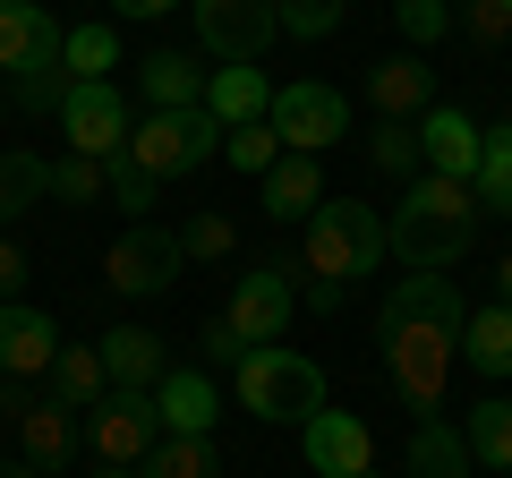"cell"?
Wrapping results in <instances>:
<instances>
[{
  "instance_id": "obj_1",
  "label": "cell",
  "mask_w": 512,
  "mask_h": 478,
  "mask_svg": "<svg viewBox=\"0 0 512 478\" xmlns=\"http://www.w3.org/2000/svg\"><path fill=\"white\" fill-rule=\"evenodd\" d=\"M461 325H470V308H461L453 274H410L402 291H393V308H384V376H393V393H402L419 419L444 410V393H453Z\"/></svg>"
},
{
  "instance_id": "obj_2",
  "label": "cell",
  "mask_w": 512,
  "mask_h": 478,
  "mask_svg": "<svg viewBox=\"0 0 512 478\" xmlns=\"http://www.w3.org/2000/svg\"><path fill=\"white\" fill-rule=\"evenodd\" d=\"M393 257L384 248V214L376 205H359V197H325L308 214V239H299V274H308V308L325 316V308H342L350 299V282L359 274H376V265Z\"/></svg>"
},
{
  "instance_id": "obj_3",
  "label": "cell",
  "mask_w": 512,
  "mask_h": 478,
  "mask_svg": "<svg viewBox=\"0 0 512 478\" xmlns=\"http://www.w3.org/2000/svg\"><path fill=\"white\" fill-rule=\"evenodd\" d=\"M470 239H478V197L461 180H436V171H419V180L402 188V205H393V222H384V248H393L410 274L461 265Z\"/></svg>"
},
{
  "instance_id": "obj_4",
  "label": "cell",
  "mask_w": 512,
  "mask_h": 478,
  "mask_svg": "<svg viewBox=\"0 0 512 478\" xmlns=\"http://www.w3.org/2000/svg\"><path fill=\"white\" fill-rule=\"evenodd\" d=\"M60 35H69V26H60L43 0H0V69H9L18 111H60V103H69Z\"/></svg>"
},
{
  "instance_id": "obj_5",
  "label": "cell",
  "mask_w": 512,
  "mask_h": 478,
  "mask_svg": "<svg viewBox=\"0 0 512 478\" xmlns=\"http://www.w3.org/2000/svg\"><path fill=\"white\" fill-rule=\"evenodd\" d=\"M231 376H239V402H248L256 419H274V427H308L316 410H325V368H316L308 350L265 342V350H248Z\"/></svg>"
},
{
  "instance_id": "obj_6",
  "label": "cell",
  "mask_w": 512,
  "mask_h": 478,
  "mask_svg": "<svg viewBox=\"0 0 512 478\" xmlns=\"http://www.w3.org/2000/svg\"><path fill=\"white\" fill-rule=\"evenodd\" d=\"M222 154V120L214 111H146V120H137V129H128V163L146 171L154 188L163 180H188V171H205Z\"/></svg>"
},
{
  "instance_id": "obj_7",
  "label": "cell",
  "mask_w": 512,
  "mask_h": 478,
  "mask_svg": "<svg viewBox=\"0 0 512 478\" xmlns=\"http://www.w3.org/2000/svg\"><path fill=\"white\" fill-rule=\"evenodd\" d=\"M291 274H299L291 257H256L248 274H231V299H222V325H231V333H239L248 350L282 342V325H291V308H299Z\"/></svg>"
},
{
  "instance_id": "obj_8",
  "label": "cell",
  "mask_w": 512,
  "mask_h": 478,
  "mask_svg": "<svg viewBox=\"0 0 512 478\" xmlns=\"http://www.w3.org/2000/svg\"><path fill=\"white\" fill-rule=\"evenodd\" d=\"M163 444V410H154V393L137 385H111L103 402L86 410V453L103 461V470H137V461Z\"/></svg>"
},
{
  "instance_id": "obj_9",
  "label": "cell",
  "mask_w": 512,
  "mask_h": 478,
  "mask_svg": "<svg viewBox=\"0 0 512 478\" xmlns=\"http://www.w3.org/2000/svg\"><path fill=\"white\" fill-rule=\"evenodd\" d=\"M274 137H282V154H333L350 137V103L325 86V77H291V86H274Z\"/></svg>"
},
{
  "instance_id": "obj_10",
  "label": "cell",
  "mask_w": 512,
  "mask_h": 478,
  "mask_svg": "<svg viewBox=\"0 0 512 478\" xmlns=\"http://www.w3.org/2000/svg\"><path fill=\"white\" fill-rule=\"evenodd\" d=\"M188 18H197V43L222 69H265V43L282 35L274 0H188Z\"/></svg>"
},
{
  "instance_id": "obj_11",
  "label": "cell",
  "mask_w": 512,
  "mask_h": 478,
  "mask_svg": "<svg viewBox=\"0 0 512 478\" xmlns=\"http://www.w3.org/2000/svg\"><path fill=\"white\" fill-rule=\"evenodd\" d=\"M180 239L171 231H154V222H128L120 239H111V257H103V282L120 299H163L171 282H180Z\"/></svg>"
},
{
  "instance_id": "obj_12",
  "label": "cell",
  "mask_w": 512,
  "mask_h": 478,
  "mask_svg": "<svg viewBox=\"0 0 512 478\" xmlns=\"http://www.w3.org/2000/svg\"><path fill=\"white\" fill-rule=\"evenodd\" d=\"M128 103L120 86H69V103H60V137H69V154H86V163H111V154H128Z\"/></svg>"
},
{
  "instance_id": "obj_13",
  "label": "cell",
  "mask_w": 512,
  "mask_h": 478,
  "mask_svg": "<svg viewBox=\"0 0 512 478\" xmlns=\"http://www.w3.org/2000/svg\"><path fill=\"white\" fill-rule=\"evenodd\" d=\"M0 410H9V427H18V444H26V461H35V470H60V461H69L77 444H86L77 410H60L52 393L35 402V393H26L18 376H9V402H0Z\"/></svg>"
},
{
  "instance_id": "obj_14",
  "label": "cell",
  "mask_w": 512,
  "mask_h": 478,
  "mask_svg": "<svg viewBox=\"0 0 512 478\" xmlns=\"http://www.w3.org/2000/svg\"><path fill=\"white\" fill-rule=\"evenodd\" d=\"M299 444H308V470L316 478H376V444H367V419L359 410H316L308 427H299Z\"/></svg>"
},
{
  "instance_id": "obj_15",
  "label": "cell",
  "mask_w": 512,
  "mask_h": 478,
  "mask_svg": "<svg viewBox=\"0 0 512 478\" xmlns=\"http://www.w3.org/2000/svg\"><path fill=\"white\" fill-rule=\"evenodd\" d=\"M478 146H487V129H478L461 103L419 111V154H427V171H436V180H461V188H470V180H478Z\"/></svg>"
},
{
  "instance_id": "obj_16",
  "label": "cell",
  "mask_w": 512,
  "mask_h": 478,
  "mask_svg": "<svg viewBox=\"0 0 512 478\" xmlns=\"http://www.w3.org/2000/svg\"><path fill=\"white\" fill-rule=\"evenodd\" d=\"M60 359V325L52 308H26V299H0V376H52Z\"/></svg>"
},
{
  "instance_id": "obj_17",
  "label": "cell",
  "mask_w": 512,
  "mask_h": 478,
  "mask_svg": "<svg viewBox=\"0 0 512 478\" xmlns=\"http://www.w3.org/2000/svg\"><path fill=\"white\" fill-rule=\"evenodd\" d=\"M367 103L384 111V120H419V111H436V69H427V52H393L367 69Z\"/></svg>"
},
{
  "instance_id": "obj_18",
  "label": "cell",
  "mask_w": 512,
  "mask_h": 478,
  "mask_svg": "<svg viewBox=\"0 0 512 478\" xmlns=\"http://www.w3.org/2000/svg\"><path fill=\"white\" fill-rule=\"evenodd\" d=\"M256 205L274 222H308L316 205H325V154H282V163L256 180Z\"/></svg>"
},
{
  "instance_id": "obj_19",
  "label": "cell",
  "mask_w": 512,
  "mask_h": 478,
  "mask_svg": "<svg viewBox=\"0 0 512 478\" xmlns=\"http://www.w3.org/2000/svg\"><path fill=\"white\" fill-rule=\"evenodd\" d=\"M154 410H163V436H214L222 393H214L205 368H171L163 385H154Z\"/></svg>"
},
{
  "instance_id": "obj_20",
  "label": "cell",
  "mask_w": 512,
  "mask_h": 478,
  "mask_svg": "<svg viewBox=\"0 0 512 478\" xmlns=\"http://www.w3.org/2000/svg\"><path fill=\"white\" fill-rule=\"evenodd\" d=\"M94 350H103V376H111V385H137V393H154V385L171 376V350H163V333H146V325H111Z\"/></svg>"
},
{
  "instance_id": "obj_21",
  "label": "cell",
  "mask_w": 512,
  "mask_h": 478,
  "mask_svg": "<svg viewBox=\"0 0 512 478\" xmlns=\"http://www.w3.org/2000/svg\"><path fill=\"white\" fill-rule=\"evenodd\" d=\"M470 436H461L444 410H427L419 427H410V453H402V478H470Z\"/></svg>"
},
{
  "instance_id": "obj_22",
  "label": "cell",
  "mask_w": 512,
  "mask_h": 478,
  "mask_svg": "<svg viewBox=\"0 0 512 478\" xmlns=\"http://www.w3.org/2000/svg\"><path fill=\"white\" fill-rule=\"evenodd\" d=\"M461 368L487 376V385H512V308L495 299V308H470V325H461Z\"/></svg>"
},
{
  "instance_id": "obj_23",
  "label": "cell",
  "mask_w": 512,
  "mask_h": 478,
  "mask_svg": "<svg viewBox=\"0 0 512 478\" xmlns=\"http://www.w3.org/2000/svg\"><path fill=\"white\" fill-rule=\"evenodd\" d=\"M205 111H214L222 129H248L274 111V77L265 69H205Z\"/></svg>"
},
{
  "instance_id": "obj_24",
  "label": "cell",
  "mask_w": 512,
  "mask_h": 478,
  "mask_svg": "<svg viewBox=\"0 0 512 478\" xmlns=\"http://www.w3.org/2000/svg\"><path fill=\"white\" fill-rule=\"evenodd\" d=\"M137 94H146L154 111H197L205 103V69H188V52H154V60H137Z\"/></svg>"
},
{
  "instance_id": "obj_25",
  "label": "cell",
  "mask_w": 512,
  "mask_h": 478,
  "mask_svg": "<svg viewBox=\"0 0 512 478\" xmlns=\"http://www.w3.org/2000/svg\"><path fill=\"white\" fill-rule=\"evenodd\" d=\"M103 393H111L103 350H94V342H60V359H52V402H60V410H94Z\"/></svg>"
},
{
  "instance_id": "obj_26",
  "label": "cell",
  "mask_w": 512,
  "mask_h": 478,
  "mask_svg": "<svg viewBox=\"0 0 512 478\" xmlns=\"http://www.w3.org/2000/svg\"><path fill=\"white\" fill-rule=\"evenodd\" d=\"M60 69H69V86H111V69H120V35H111L103 18L69 26V35H60Z\"/></svg>"
},
{
  "instance_id": "obj_27",
  "label": "cell",
  "mask_w": 512,
  "mask_h": 478,
  "mask_svg": "<svg viewBox=\"0 0 512 478\" xmlns=\"http://www.w3.org/2000/svg\"><path fill=\"white\" fill-rule=\"evenodd\" d=\"M43 197H52V154H35V146L0 154V231H9L26 205H43Z\"/></svg>"
},
{
  "instance_id": "obj_28",
  "label": "cell",
  "mask_w": 512,
  "mask_h": 478,
  "mask_svg": "<svg viewBox=\"0 0 512 478\" xmlns=\"http://www.w3.org/2000/svg\"><path fill=\"white\" fill-rule=\"evenodd\" d=\"M461 436H470V461H487V470L512 478V402H504V393L461 410Z\"/></svg>"
},
{
  "instance_id": "obj_29",
  "label": "cell",
  "mask_w": 512,
  "mask_h": 478,
  "mask_svg": "<svg viewBox=\"0 0 512 478\" xmlns=\"http://www.w3.org/2000/svg\"><path fill=\"white\" fill-rule=\"evenodd\" d=\"M470 197H478V214H512V120H495V129H487Z\"/></svg>"
},
{
  "instance_id": "obj_30",
  "label": "cell",
  "mask_w": 512,
  "mask_h": 478,
  "mask_svg": "<svg viewBox=\"0 0 512 478\" xmlns=\"http://www.w3.org/2000/svg\"><path fill=\"white\" fill-rule=\"evenodd\" d=\"M137 478H222L214 436H163L146 461H137Z\"/></svg>"
},
{
  "instance_id": "obj_31",
  "label": "cell",
  "mask_w": 512,
  "mask_h": 478,
  "mask_svg": "<svg viewBox=\"0 0 512 478\" xmlns=\"http://www.w3.org/2000/svg\"><path fill=\"white\" fill-rule=\"evenodd\" d=\"M367 163H376V171H393V180H419V171H427L419 129H410V120H376V137H367Z\"/></svg>"
},
{
  "instance_id": "obj_32",
  "label": "cell",
  "mask_w": 512,
  "mask_h": 478,
  "mask_svg": "<svg viewBox=\"0 0 512 478\" xmlns=\"http://www.w3.org/2000/svg\"><path fill=\"white\" fill-rule=\"evenodd\" d=\"M222 163H231V171H248V180H265V171L282 163V137H274V120H248V129H222Z\"/></svg>"
},
{
  "instance_id": "obj_33",
  "label": "cell",
  "mask_w": 512,
  "mask_h": 478,
  "mask_svg": "<svg viewBox=\"0 0 512 478\" xmlns=\"http://www.w3.org/2000/svg\"><path fill=\"white\" fill-rule=\"evenodd\" d=\"M453 35L478 43V52H495V43H512V9H504V0H461V9H453Z\"/></svg>"
},
{
  "instance_id": "obj_34",
  "label": "cell",
  "mask_w": 512,
  "mask_h": 478,
  "mask_svg": "<svg viewBox=\"0 0 512 478\" xmlns=\"http://www.w3.org/2000/svg\"><path fill=\"white\" fill-rule=\"evenodd\" d=\"M171 239H180V257H188V265H214V257H231V248H239L231 214H188V231H171Z\"/></svg>"
},
{
  "instance_id": "obj_35",
  "label": "cell",
  "mask_w": 512,
  "mask_h": 478,
  "mask_svg": "<svg viewBox=\"0 0 512 478\" xmlns=\"http://www.w3.org/2000/svg\"><path fill=\"white\" fill-rule=\"evenodd\" d=\"M274 18H282V35H299V43H325L333 26H342V0H274Z\"/></svg>"
},
{
  "instance_id": "obj_36",
  "label": "cell",
  "mask_w": 512,
  "mask_h": 478,
  "mask_svg": "<svg viewBox=\"0 0 512 478\" xmlns=\"http://www.w3.org/2000/svg\"><path fill=\"white\" fill-rule=\"evenodd\" d=\"M393 26L410 35V52H427V43L453 35V9H444V0H393Z\"/></svg>"
},
{
  "instance_id": "obj_37",
  "label": "cell",
  "mask_w": 512,
  "mask_h": 478,
  "mask_svg": "<svg viewBox=\"0 0 512 478\" xmlns=\"http://www.w3.org/2000/svg\"><path fill=\"white\" fill-rule=\"evenodd\" d=\"M52 197L60 205H94V197H103V163H86V154H52Z\"/></svg>"
},
{
  "instance_id": "obj_38",
  "label": "cell",
  "mask_w": 512,
  "mask_h": 478,
  "mask_svg": "<svg viewBox=\"0 0 512 478\" xmlns=\"http://www.w3.org/2000/svg\"><path fill=\"white\" fill-rule=\"evenodd\" d=\"M103 197H120V214H137V222H146V205H154V180H146L137 163H128V154H111V163H103Z\"/></svg>"
},
{
  "instance_id": "obj_39",
  "label": "cell",
  "mask_w": 512,
  "mask_h": 478,
  "mask_svg": "<svg viewBox=\"0 0 512 478\" xmlns=\"http://www.w3.org/2000/svg\"><path fill=\"white\" fill-rule=\"evenodd\" d=\"M197 359H205V368H239V359H248V342H239V333L214 316V325L197 333Z\"/></svg>"
},
{
  "instance_id": "obj_40",
  "label": "cell",
  "mask_w": 512,
  "mask_h": 478,
  "mask_svg": "<svg viewBox=\"0 0 512 478\" xmlns=\"http://www.w3.org/2000/svg\"><path fill=\"white\" fill-rule=\"evenodd\" d=\"M18 282H26V248H18V239H9V231H0V299L18 291Z\"/></svg>"
},
{
  "instance_id": "obj_41",
  "label": "cell",
  "mask_w": 512,
  "mask_h": 478,
  "mask_svg": "<svg viewBox=\"0 0 512 478\" xmlns=\"http://www.w3.org/2000/svg\"><path fill=\"white\" fill-rule=\"evenodd\" d=\"M171 9H188V0H120V18H171Z\"/></svg>"
},
{
  "instance_id": "obj_42",
  "label": "cell",
  "mask_w": 512,
  "mask_h": 478,
  "mask_svg": "<svg viewBox=\"0 0 512 478\" xmlns=\"http://www.w3.org/2000/svg\"><path fill=\"white\" fill-rule=\"evenodd\" d=\"M0 478H52V470H35V461H0Z\"/></svg>"
},
{
  "instance_id": "obj_43",
  "label": "cell",
  "mask_w": 512,
  "mask_h": 478,
  "mask_svg": "<svg viewBox=\"0 0 512 478\" xmlns=\"http://www.w3.org/2000/svg\"><path fill=\"white\" fill-rule=\"evenodd\" d=\"M495 291H504V308H512V248H504V265H495Z\"/></svg>"
},
{
  "instance_id": "obj_44",
  "label": "cell",
  "mask_w": 512,
  "mask_h": 478,
  "mask_svg": "<svg viewBox=\"0 0 512 478\" xmlns=\"http://www.w3.org/2000/svg\"><path fill=\"white\" fill-rule=\"evenodd\" d=\"M103 478H137V470H103Z\"/></svg>"
},
{
  "instance_id": "obj_45",
  "label": "cell",
  "mask_w": 512,
  "mask_h": 478,
  "mask_svg": "<svg viewBox=\"0 0 512 478\" xmlns=\"http://www.w3.org/2000/svg\"><path fill=\"white\" fill-rule=\"evenodd\" d=\"M504 402H512V393H504Z\"/></svg>"
},
{
  "instance_id": "obj_46",
  "label": "cell",
  "mask_w": 512,
  "mask_h": 478,
  "mask_svg": "<svg viewBox=\"0 0 512 478\" xmlns=\"http://www.w3.org/2000/svg\"><path fill=\"white\" fill-rule=\"evenodd\" d=\"M504 9H512V0H504Z\"/></svg>"
}]
</instances>
